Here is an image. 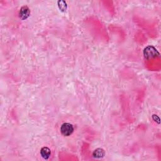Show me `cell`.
I'll use <instances>...</instances> for the list:
<instances>
[{
    "label": "cell",
    "instance_id": "cell-6",
    "mask_svg": "<svg viewBox=\"0 0 161 161\" xmlns=\"http://www.w3.org/2000/svg\"><path fill=\"white\" fill-rule=\"evenodd\" d=\"M58 6L60 10L62 12H65L67 10V3L64 1H59L58 2Z\"/></svg>",
    "mask_w": 161,
    "mask_h": 161
},
{
    "label": "cell",
    "instance_id": "cell-3",
    "mask_svg": "<svg viewBox=\"0 0 161 161\" xmlns=\"http://www.w3.org/2000/svg\"><path fill=\"white\" fill-rule=\"evenodd\" d=\"M30 15V10L27 6H23L21 8L19 12V17L23 20H27Z\"/></svg>",
    "mask_w": 161,
    "mask_h": 161
},
{
    "label": "cell",
    "instance_id": "cell-2",
    "mask_svg": "<svg viewBox=\"0 0 161 161\" xmlns=\"http://www.w3.org/2000/svg\"><path fill=\"white\" fill-rule=\"evenodd\" d=\"M74 132V126L69 123H64L61 127V132L65 137H69Z\"/></svg>",
    "mask_w": 161,
    "mask_h": 161
},
{
    "label": "cell",
    "instance_id": "cell-1",
    "mask_svg": "<svg viewBox=\"0 0 161 161\" xmlns=\"http://www.w3.org/2000/svg\"><path fill=\"white\" fill-rule=\"evenodd\" d=\"M143 54L144 57L147 59L155 58L159 57L160 55L158 50L154 46L152 45H149L144 49Z\"/></svg>",
    "mask_w": 161,
    "mask_h": 161
},
{
    "label": "cell",
    "instance_id": "cell-5",
    "mask_svg": "<svg viewBox=\"0 0 161 161\" xmlns=\"http://www.w3.org/2000/svg\"><path fill=\"white\" fill-rule=\"evenodd\" d=\"M105 156V152L103 149H96L92 153V156L96 159L103 158Z\"/></svg>",
    "mask_w": 161,
    "mask_h": 161
},
{
    "label": "cell",
    "instance_id": "cell-4",
    "mask_svg": "<svg viewBox=\"0 0 161 161\" xmlns=\"http://www.w3.org/2000/svg\"><path fill=\"white\" fill-rule=\"evenodd\" d=\"M50 154H51V151L49 147H44L42 148L40 150V155L44 159H48L50 157Z\"/></svg>",
    "mask_w": 161,
    "mask_h": 161
}]
</instances>
